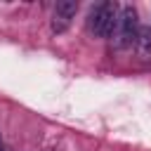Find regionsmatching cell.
<instances>
[{"instance_id": "5b68a950", "label": "cell", "mask_w": 151, "mask_h": 151, "mask_svg": "<svg viewBox=\"0 0 151 151\" xmlns=\"http://www.w3.org/2000/svg\"><path fill=\"white\" fill-rule=\"evenodd\" d=\"M0 151H2V137H0Z\"/></svg>"}, {"instance_id": "3957f363", "label": "cell", "mask_w": 151, "mask_h": 151, "mask_svg": "<svg viewBox=\"0 0 151 151\" xmlns=\"http://www.w3.org/2000/svg\"><path fill=\"white\" fill-rule=\"evenodd\" d=\"M76 12H78L76 0H59L54 5V9H52V33H64L71 26Z\"/></svg>"}, {"instance_id": "7a4b0ae2", "label": "cell", "mask_w": 151, "mask_h": 151, "mask_svg": "<svg viewBox=\"0 0 151 151\" xmlns=\"http://www.w3.org/2000/svg\"><path fill=\"white\" fill-rule=\"evenodd\" d=\"M116 47L125 50V47H132L137 42V35H139V17H137V9L132 5H125L118 14V21H116Z\"/></svg>"}, {"instance_id": "277c9868", "label": "cell", "mask_w": 151, "mask_h": 151, "mask_svg": "<svg viewBox=\"0 0 151 151\" xmlns=\"http://www.w3.org/2000/svg\"><path fill=\"white\" fill-rule=\"evenodd\" d=\"M137 45H139V50L144 52V54H151V28H142L139 26V35H137Z\"/></svg>"}, {"instance_id": "6da1fadb", "label": "cell", "mask_w": 151, "mask_h": 151, "mask_svg": "<svg viewBox=\"0 0 151 151\" xmlns=\"http://www.w3.org/2000/svg\"><path fill=\"white\" fill-rule=\"evenodd\" d=\"M118 21V5L116 2H97L90 9L87 26L97 38H109Z\"/></svg>"}]
</instances>
